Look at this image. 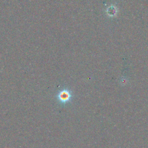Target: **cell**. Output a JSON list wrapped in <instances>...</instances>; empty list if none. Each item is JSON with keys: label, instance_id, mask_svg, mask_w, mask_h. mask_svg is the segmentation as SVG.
Returning <instances> with one entry per match:
<instances>
[{"label": "cell", "instance_id": "6da1fadb", "mask_svg": "<svg viewBox=\"0 0 148 148\" xmlns=\"http://www.w3.org/2000/svg\"><path fill=\"white\" fill-rule=\"evenodd\" d=\"M56 98L59 103L61 104H66L70 101L72 98V93L68 89H65L60 91L56 95Z\"/></svg>", "mask_w": 148, "mask_h": 148}]
</instances>
